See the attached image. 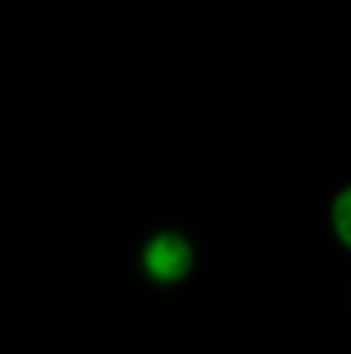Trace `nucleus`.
I'll return each instance as SVG.
<instances>
[{"mask_svg": "<svg viewBox=\"0 0 351 354\" xmlns=\"http://www.w3.org/2000/svg\"><path fill=\"white\" fill-rule=\"evenodd\" d=\"M330 230H333L336 243L351 252V183L336 189L333 202H330Z\"/></svg>", "mask_w": 351, "mask_h": 354, "instance_id": "2", "label": "nucleus"}, {"mask_svg": "<svg viewBox=\"0 0 351 354\" xmlns=\"http://www.w3.org/2000/svg\"><path fill=\"white\" fill-rule=\"evenodd\" d=\"M140 274L146 277L153 286L162 289H174L180 283H187L196 270V245L187 236L184 230H174V227H162L153 236L143 239L140 245Z\"/></svg>", "mask_w": 351, "mask_h": 354, "instance_id": "1", "label": "nucleus"}]
</instances>
